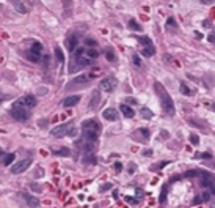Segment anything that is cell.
<instances>
[{
	"mask_svg": "<svg viewBox=\"0 0 215 208\" xmlns=\"http://www.w3.org/2000/svg\"><path fill=\"white\" fill-rule=\"evenodd\" d=\"M154 90L160 98V104H162V109L166 115H174V102L171 99V96L168 95V91L163 88V85L160 82H154Z\"/></svg>",
	"mask_w": 215,
	"mask_h": 208,
	"instance_id": "1",
	"label": "cell"
},
{
	"mask_svg": "<svg viewBox=\"0 0 215 208\" xmlns=\"http://www.w3.org/2000/svg\"><path fill=\"white\" fill-rule=\"evenodd\" d=\"M99 133H100V125L97 123V120L90 118V120H85V122L82 123V134H83V137H85L88 142L97 140Z\"/></svg>",
	"mask_w": 215,
	"mask_h": 208,
	"instance_id": "2",
	"label": "cell"
},
{
	"mask_svg": "<svg viewBox=\"0 0 215 208\" xmlns=\"http://www.w3.org/2000/svg\"><path fill=\"white\" fill-rule=\"evenodd\" d=\"M10 112H11V117L18 122H27L30 118V111H27L22 104H14Z\"/></svg>",
	"mask_w": 215,
	"mask_h": 208,
	"instance_id": "3",
	"label": "cell"
},
{
	"mask_svg": "<svg viewBox=\"0 0 215 208\" xmlns=\"http://www.w3.org/2000/svg\"><path fill=\"white\" fill-rule=\"evenodd\" d=\"M93 62H91V58H86V57H74L72 60H71V63H69V73H77V71H80L82 68H86V66H90Z\"/></svg>",
	"mask_w": 215,
	"mask_h": 208,
	"instance_id": "4",
	"label": "cell"
},
{
	"mask_svg": "<svg viewBox=\"0 0 215 208\" xmlns=\"http://www.w3.org/2000/svg\"><path fill=\"white\" fill-rule=\"evenodd\" d=\"M72 122H68V123H63V125H58V126H55L52 131H50V136L52 137H64V136H68L69 134V131L72 129Z\"/></svg>",
	"mask_w": 215,
	"mask_h": 208,
	"instance_id": "5",
	"label": "cell"
},
{
	"mask_svg": "<svg viewBox=\"0 0 215 208\" xmlns=\"http://www.w3.org/2000/svg\"><path fill=\"white\" fill-rule=\"evenodd\" d=\"M30 164H32V159H21V161H18L16 164L11 166V173L13 175L22 173V172H25L30 167Z\"/></svg>",
	"mask_w": 215,
	"mask_h": 208,
	"instance_id": "6",
	"label": "cell"
},
{
	"mask_svg": "<svg viewBox=\"0 0 215 208\" xmlns=\"http://www.w3.org/2000/svg\"><path fill=\"white\" fill-rule=\"evenodd\" d=\"M132 139L135 142H148L149 140V129L146 128H138L132 133Z\"/></svg>",
	"mask_w": 215,
	"mask_h": 208,
	"instance_id": "7",
	"label": "cell"
},
{
	"mask_svg": "<svg viewBox=\"0 0 215 208\" xmlns=\"http://www.w3.org/2000/svg\"><path fill=\"white\" fill-rule=\"evenodd\" d=\"M198 177H199V180H201V186L210 188V192H213V177H212V173L201 172V173H198Z\"/></svg>",
	"mask_w": 215,
	"mask_h": 208,
	"instance_id": "8",
	"label": "cell"
},
{
	"mask_svg": "<svg viewBox=\"0 0 215 208\" xmlns=\"http://www.w3.org/2000/svg\"><path fill=\"white\" fill-rule=\"evenodd\" d=\"M116 88V79L115 77H105L100 80V90L104 91H113Z\"/></svg>",
	"mask_w": 215,
	"mask_h": 208,
	"instance_id": "9",
	"label": "cell"
},
{
	"mask_svg": "<svg viewBox=\"0 0 215 208\" xmlns=\"http://www.w3.org/2000/svg\"><path fill=\"white\" fill-rule=\"evenodd\" d=\"M36 98L33 96V95H25L19 102H16V104H24V106H27V107H35L36 106Z\"/></svg>",
	"mask_w": 215,
	"mask_h": 208,
	"instance_id": "10",
	"label": "cell"
},
{
	"mask_svg": "<svg viewBox=\"0 0 215 208\" xmlns=\"http://www.w3.org/2000/svg\"><path fill=\"white\" fill-rule=\"evenodd\" d=\"M66 46H68V51L72 54V51L79 46V35H71L66 38Z\"/></svg>",
	"mask_w": 215,
	"mask_h": 208,
	"instance_id": "11",
	"label": "cell"
},
{
	"mask_svg": "<svg viewBox=\"0 0 215 208\" xmlns=\"http://www.w3.org/2000/svg\"><path fill=\"white\" fill-rule=\"evenodd\" d=\"M102 117L105 120H109V122H115V120H118V112L113 107H109V109H105L102 112Z\"/></svg>",
	"mask_w": 215,
	"mask_h": 208,
	"instance_id": "12",
	"label": "cell"
},
{
	"mask_svg": "<svg viewBox=\"0 0 215 208\" xmlns=\"http://www.w3.org/2000/svg\"><path fill=\"white\" fill-rule=\"evenodd\" d=\"M120 111L123 112V115H124L126 118H134V115H135V111L129 106V104H121Z\"/></svg>",
	"mask_w": 215,
	"mask_h": 208,
	"instance_id": "13",
	"label": "cell"
},
{
	"mask_svg": "<svg viewBox=\"0 0 215 208\" xmlns=\"http://www.w3.org/2000/svg\"><path fill=\"white\" fill-rule=\"evenodd\" d=\"M79 101H80V96H79V95L68 96V98L63 101V106H64V107H72V106H75V104H79Z\"/></svg>",
	"mask_w": 215,
	"mask_h": 208,
	"instance_id": "14",
	"label": "cell"
},
{
	"mask_svg": "<svg viewBox=\"0 0 215 208\" xmlns=\"http://www.w3.org/2000/svg\"><path fill=\"white\" fill-rule=\"evenodd\" d=\"M99 101H100V93H99V90H94L93 91V95H91V101H90V107L91 109H94L97 104H99Z\"/></svg>",
	"mask_w": 215,
	"mask_h": 208,
	"instance_id": "15",
	"label": "cell"
},
{
	"mask_svg": "<svg viewBox=\"0 0 215 208\" xmlns=\"http://www.w3.org/2000/svg\"><path fill=\"white\" fill-rule=\"evenodd\" d=\"M22 197L25 199V203H27V205H30V206H39V200H38L36 197H33V195H30V194H22Z\"/></svg>",
	"mask_w": 215,
	"mask_h": 208,
	"instance_id": "16",
	"label": "cell"
},
{
	"mask_svg": "<svg viewBox=\"0 0 215 208\" xmlns=\"http://www.w3.org/2000/svg\"><path fill=\"white\" fill-rule=\"evenodd\" d=\"M90 79H91L90 76H86V74H82V76H79L77 79H74V80L71 82V85L74 87V85H77V84H80V85L83 87L85 84H88V80H90Z\"/></svg>",
	"mask_w": 215,
	"mask_h": 208,
	"instance_id": "17",
	"label": "cell"
},
{
	"mask_svg": "<svg viewBox=\"0 0 215 208\" xmlns=\"http://www.w3.org/2000/svg\"><path fill=\"white\" fill-rule=\"evenodd\" d=\"M30 52H33L36 55H41L43 54V44L39 41H33L32 46H30Z\"/></svg>",
	"mask_w": 215,
	"mask_h": 208,
	"instance_id": "18",
	"label": "cell"
},
{
	"mask_svg": "<svg viewBox=\"0 0 215 208\" xmlns=\"http://www.w3.org/2000/svg\"><path fill=\"white\" fill-rule=\"evenodd\" d=\"M154 54H156V47H154L152 44L145 46V47L141 49V55H143V57H152Z\"/></svg>",
	"mask_w": 215,
	"mask_h": 208,
	"instance_id": "19",
	"label": "cell"
},
{
	"mask_svg": "<svg viewBox=\"0 0 215 208\" xmlns=\"http://www.w3.org/2000/svg\"><path fill=\"white\" fill-rule=\"evenodd\" d=\"M16 159V155L14 153H8V155H3V158H2V161H0V162H2L3 166H11V162Z\"/></svg>",
	"mask_w": 215,
	"mask_h": 208,
	"instance_id": "20",
	"label": "cell"
},
{
	"mask_svg": "<svg viewBox=\"0 0 215 208\" xmlns=\"http://www.w3.org/2000/svg\"><path fill=\"white\" fill-rule=\"evenodd\" d=\"M14 8H16L19 13H22V14L28 13V7H27L24 2H21V0H18V2H14Z\"/></svg>",
	"mask_w": 215,
	"mask_h": 208,
	"instance_id": "21",
	"label": "cell"
},
{
	"mask_svg": "<svg viewBox=\"0 0 215 208\" xmlns=\"http://www.w3.org/2000/svg\"><path fill=\"white\" fill-rule=\"evenodd\" d=\"M127 25H129V29H131V30H134V32H140V30H141V25H140L135 19H131Z\"/></svg>",
	"mask_w": 215,
	"mask_h": 208,
	"instance_id": "22",
	"label": "cell"
},
{
	"mask_svg": "<svg viewBox=\"0 0 215 208\" xmlns=\"http://www.w3.org/2000/svg\"><path fill=\"white\" fill-rule=\"evenodd\" d=\"M85 52H86L88 58H97V57H99V52H97V49H94V47L85 49Z\"/></svg>",
	"mask_w": 215,
	"mask_h": 208,
	"instance_id": "23",
	"label": "cell"
},
{
	"mask_svg": "<svg viewBox=\"0 0 215 208\" xmlns=\"http://www.w3.org/2000/svg\"><path fill=\"white\" fill-rule=\"evenodd\" d=\"M54 153H55L57 156H69V155H71L69 148H60V150H54Z\"/></svg>",
	"mask_w": 215,
	"mask_h": 208,
	"instance_id": "24",
	"label": "cell"
},
{
	"mask_svg": "<svg viewBox=\"0 0 215 208\" xmlns=\"http://www.w3.org/2000/svg\"><path fill=\"white\" fill-rule=\"evenodd\" d=\"M55 55H57V60H58L60 63L64 62V54H63V51H61L60 47H55Z\"/></svg>",
	"mask_w": 215,
	"mask_h": 208,
	"instance_id": "25",
	"label": "cell"
},
{
	"mask_svg": "<svg viewBox=\"0 0 215 208\" xmlns=\"http://www.w3.org/2000/svg\"><path fill=\"white\" fill-rule=\"evenodd\" d=\"M138 41H140L143 46H149V44H152V41H151L149 36H138Z\"/></svg>",
	"mask_w": 215,
	"mask_h": 208,
	"instance_id": "26",
	"label": "cell"
},
{
	"mask_svg": "<svg viewBox=\"0 0 215 208\" xmlns=\"http://www.w3.org/2000/svg\"><path fill=\"white\" fill-rule=\"evenodd\" d=\"M83 161H85L86 164H96V156H94V155H85Z\"/></svg>",
	"mask_w": 215,
	"mask_h": 208,
	"instance_id": "27",
	"label": "cell"
},
{
	"mask_svg": "<svg viewBox=\"0 0 215 208\" xmlns=\"http://www.w3.org/2000/svg\"><path fill=\"white\" fill-rule=\"evenodd\" d=\"M141 117H143V118H152V112H151L148 107H143V109H141Z\"/></svg>",
	"mask_w": 215,
	"mask_h": 208,
	"instance_id": "28",
	"label": "cell"
},
{
	"mask_svg": "<svg viewBox=\"0 0 215 208\" xmlns=\"http://www.w3.org/2000/svg\"><path fill=\"white\" fill-rule=\"evenodd\" d=\"M72 54H74V57H80V55H83L85 54V47H75L74 51H72Z\"/></svg>",
	"mask_w": 215,
	"mask_h": 208,
	"instance_id": "29",
	"label": "cell"
},
{
	"mask_svg": "<svg viewBox=\"0 0 215 208\" xmlns=\"http://www.w3.org/2000/svg\"><path fill=\"white\" fill-rule=\"evenodd\" d=\"M27 57H28V60L33 62V63H38V62H39V55H36V54H33V52H28Z\"/></svg>",
	"mask_w": 215,
	"mask_h": 208,
	"instance_id": "30",
	"label": "cell"
},
{
	"mask_svg": "<svg viewBox=\"0 0 215 208\" xmlns=\"http://www.w3.org/2000/svg\"><path fill=\"white\" fill-rule=\"evenodd\" d=\"M179 90H181V93H184V95H192V93H193V91H192V90H190V88H188L184 82L181 84V88H179Z\"/></svg>",
	"mask_w": 215,
	"mask_h": 208,
	"instance_id": "31",
	"label": "cell"
},
{
	"mask_svg": "<svg viewBox=\"0 0 215 208\" xmlns=\"http://www.w3.org/2000/svg\"><path fill=\"white\" fill-rule=\"evenodd\" d=\"M199 197H201V202H209L210 197H212V192L206 191V192H202V195H199Z\"/></svg>",
	"mask_w": 215,
	"mask_h": 208,
	"instance_id": "32",
	"label": "cell"
},
{
	"mask_svg": "<svg viewBox=\"0 0 215 208\" xmlns=\"http://www.w3.org/2000/svg\"><path fill=\"white\" fill-rule=\"evenodd\" d=\"M110 189H112V183H104L99 188V192H105V191H110Z\"/></svg>",
	"mask_w": 215,
	"mask_h": 208,
	"instance_id": "33",
	"label": "cell"
},
{
	"mask_svg": "<svg viewBox=\"0 0 215 208\" xmlns=\"http://www.w3.org/2000/svg\"><path fill=\"white\" fill-rule=\"evenodd\" d=\"M126 202H127V203H131V205H137L140 200H138L137 197H131V195H127V197H126Z\"/></svg>",
	"mask_w": 215,
	"mask_h": 208,
	"instance_id": "34",
	"label": "cell"
},
{
	"mask_svg": "<svg viewBox=\"0 0 215 208\" xmlns=\"http://www.w3.org/2000/svg\"><path fill=\"white\" fill-rule=\"evenodd\" d=\"M166 24H168L170 27H173V29H176V27H177V24H176V19H174V18H168V19H166Z\"/></svg>",
	"mask_w": 215,
	"mask_h": 208,
	"instance_id": "35",
	"label": "cell"
},
{
	"mask_svg": "<svg viewBox=\"0 0 215 208\" xmlns=\"http://www.w3.org/2000/svg\"><path fill=\"white\" fill-rule=\"evenodd\" d=\"M198 158H202V159H212V153H209V151H204V153L198 155Z\"/></svg>",
	"mask_w": 215,
	"mask_h": 208,
	"instance_id": "36",
	"label": "cell"
},
{
	"mask_svg": "<svg viewBox=\"0 0 215 208\" xmlns=\"http://www.w3.org/2000/svg\"><path fill=\"white\" fill-rule=\"evenodd\" d=\"M190 142H192L193 145H198V144H199V139H198V136H196V134H192V136H190Z\"/></svg>",
	"mask_w": 215,
	"mask_h": 208,
	"instance_id": "37",
	"label": "cell"
},
{
	"mask_svg": "<svg viewBox=\"0 0 215 208\" xmlns=\"http://www.w3.org/2000/svg\"><path fill=\"white\" fill-rule=\"evenodd\" d=\"M105 55H107V58H109L110 62H113V60H115V54H113V51H107V52H105Z\"/></svg>",
	"mask_w": 215,
	"mask_h": 208,
	"instance_id": "38",
	"label": "cell"
},
{
	"mask_svg": "<svg viewBox=\"0 0 215 208\" xmlns=\"http://www.w3.org/2000/svg\"><path fill=\"white\" fill-rule=\"evenodd\" d=\"M85 43H86L88 46H96V44H97V43H96V40H93V38H86V40H85Z\"/></svg>",
	"mask_w": 215,
	"mask_h": 208,
	"instance_id": "39",
	"label": "cell"
},
{
	"mask_svg": "<svg viewBox=\"0 0 215 208\" xmlns=\"http://www.w3.org/2000/svg\"><path fill=\"white\" fill-rule=\"evenodd\" d=\"M115 170H116V172H121V170H123V164H121L120 161L115 162Z\"/></svg>",
	"mask_w": 215,
	"mask_h": 208,
	"instance_id": "40",
	"label": "cell"
},
{
	"mask_svg": "<svg viewBox=\"0 0 215 208\" xmlns=\"http://www.w3.org/2000/svg\"><path fill=\"white\" fill-rule=\"evenodd\" d=\"M202 27H204V29H210V27H212V22H210V21H202Z\"/></svg>",
	"mask_w": 215,
	"mask_h": 208,
	"instance_id": "41",
	"label": "cell"
},
{
	"mask_svg": "<svg viewBox=\"0 0 215 208\" xmlns=\"http://www.w3.org/2000/svg\"><path fill=\"white\" fill-rule=\"evenodd\" d=\"M134 63H135L137 66H138V65L141 63V62H140V57H138V55H134Z\"/></svg>",
	"mask_w": 215,
	"mask_h": 208,
	"instance_id": "42",
	"label": "cell"
},
{
	"mask_svg": "<svg viewBox=\"0 0 215 208\" xmlns=\"http://www.w3.org/2000/svg\"><path fill=\"white\" fill-rule=\"evenodd\" d=\"M137 170V166L135 164H132V166H129V173H134Z\"/></svg>",
	"mask_w": 215,
	"mask_h": 208,
	"instance_id": "43",
	"label": "cell"
},
{
	"mask_svg": "<svg viewBox=\"0 0 215 208\" xmlns=\"http://www.w3.org/2000/svg\"><path fill=\"white\" fill-rule=\"evenodd\" d=\"M30 186H32V189H35L36 192H41V191H43V189H41V188H38V184H35V183H33V184H30Z\"/></svg>",
	"mask_w": 215,
	"mask_h": 208,
	"instance_id": "44",
	"label": "cell"
},
{
	"mask_svg": "<svg viewBox=\"0 0 215 208\" xmlns=\"http://www.w3.org/2000/svg\"><path fill=\"white\" fill-rule=\"evenodd\" d=\"M207 40H209V43H213V40H215V38H213V33H212V32L209 33V36H207Z\"/></svg>",
	"mask_w": 215,
	"mask_h": 208,
	"instance_id": "45",
	"label": "cell"
},
{
	"mask_svg": "<svg viewBox=\"0 0 215 208\" xmlns=\"http://www.w3.org/2000/svg\"><path fill=\"white\" fill-rule=\"evenodd\" d=\"M46 123H47V120H39V126H41V128H44Z\"/></svg>",
	"mask_w": 215,
	"mask_h": 208,
	"instance_id": "46",
	"label": "cell"
},
{
	"mask_svg": "<svg viewBox=\"0 0 215 208\" xmlns=\"http://www.w3.org/2000/svg\"><path fill=\"white\" fill-rule=\"evenodd\" d=\"M143 155H145V156H151V155H152V150H146Z\"/></svg>",
	"mask_w": 215,
	"mask_h": 208,
	"instance_id": "47",
	"label": "cell"
},
{
	"mask_svg": "<svg viewBox=\"0 0 215 208\" xmlns=\"http://www.w3.org/2000/svg\"><path fill=\"white\" fill-rule=\"evenodd\" d=\"M127 102H131V104H137V99H131V98H127Z\"/></svg>",
	"mask_w": 215,
	"mask_h": 208,
	"instance_id": "48",
	"label": "cell"
},
{
	"mask_svg": "<svg viewBox=\"0 0 215 208\" xmlns=\"http://www.w3.org/2000/svg\"><path fill=\"white\" fill-rule=\"evenodd\" d=\"M195 35H196V38H198V40H201V38H202V35H201L199 32H195Z\"/></svg>",
	"mask_w": 215,
	"mask_h": 208,
	"instance_id": "49",
	"label": "cell"
},
{
	"mask_svg": "<svg viewBox=\"0 0 215 208\" xmlns=\"http://www.w3.org/2000/svg\"><path fill=\"white\" fill-rule=\"evenodd\" d=\"M213 0H201V3H212Z\"/></svg>",
	"mask_w": 215,
	"mask_h": 208,
	"instance_id": "50",
	"label": "cell"
},
{
	"mask_svg": "<svg viewBox=\"0 0 215 208\" xmlns=\"http://www.w3.org/2000/svg\"><path fill=\"white\" fill-rule=\"evenodd\" d=\"M162 137H163V139H166V137H168V136H166V131H162Z\"/></svg>",
	"mask_w": 215,
	"mask_h": 208,
	"instance_id": "51",
	"label": "cell"
},
{
	"mask_svg": "<svg viewBox=\"0 0 215 208\" xmlns=\"http://www.w3.org/2000/svg\"><path fill=\"white\" fill-rule=\"evenodd\" d=\"M2 156H3V150H2V148H0V158H2Z\"/></svg>",
	"mask_w": 215,
	"mask_h": 208,
	"instance_id": "52",
	"label": "cell"
}]
</instances>
